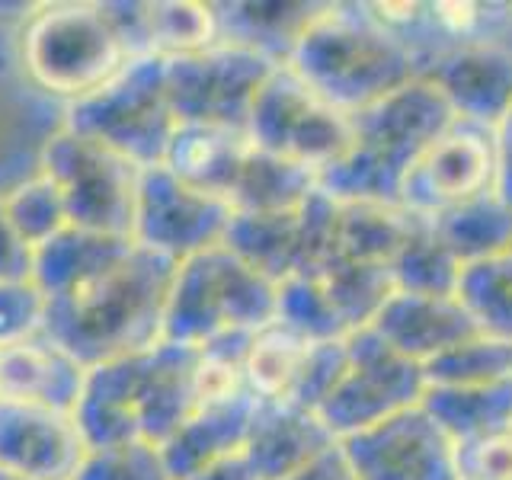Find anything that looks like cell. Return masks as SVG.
Returning a JSON list of instances; mask_svg holds the SVG:
<instances>
[{
    "label": "cell",
    "instance_id": "cell-1",
    "mask_svg": "<svg viewBox=\"0 0 512 480\" xmlns=\"http://www.w3.org/2000/svg\"><path fill=\"white\" fill-rule=\"evenodd\" d=\"M180 260L135 244L116 266L45 301L42 336L84 368L164 343Z\"/></svg>",
    "mask_w": 512,
    "mask_h": 480
},
{
    "label": "cell",
    "instance_id": "cell-2",
    "mask_svg": "<svg viewBox=\"0 0 512 480\" xmlns=\"http://www.w3.org/2000/svg\"><path fill=\"white\" fill-rule=\"evenodd\" d=\"M199 346L157 343L87 368L74 423L87 452L125 442L167 445L192 413Z\"/></svg>",
    "mask_w": 512,
    "mask_h": 480
},
{
    "label": "cell",
    "instance_id": "cell-3",
    "mask_svg": "<svg viewBox=\"0 0 512 480\" xmlns=\"http://www.w3.org/2000/svg\"><path fill=\"white\" fill-rule=\"evenodd\" d=\"M285 68L346 116L410 87L423 74L420 58L368 13L365 0L320 7Z\"/></svg>",
    "mask_w": 512,
    "mask_h": 480
},
{
    "label": "cell",
    "instance_id": "cell-4",
    "mask_svg": "<svg viewBox=\"0 0 512 480\" xmlns=\"http://www.w3.org/2000/svg\"><path fill=\"white\" fill-rule=\"evenodd\" d=\"M349 119V148L317 176V189L333 202L400 205V186L416 157L455 116L439 90L420 77Z\"/></svg>",
    "mask_w": 512,
    "mask_h": 480
},
{
    "label": "cell",
    "instance_id": "cell-5",
    "mask_svg": "<svg viewBox=\"0 0 512 480\" xmlns=\"http://www.w3.org/2000/svg\"><path fill=\"white\" fill-rule=\"evenodd\" d=\"M279 285L224 244L186 256L176 269L164 343L205 346L228 333H253L276 320Z\"/></svg>",
    "mask_w": 512,
    "mask_h": 480
},
{
    "label": "cell",
    "instance_id": "cell-6",
    "mask_svg": "<svg viewBox=\"0 0 512 480\" xmlns=\"http://www.w3.org/2000/svg\"><path fill=\"white\" fill-rule=\"evenodd\" d=\"M176 119L167 103V58H132L96 93L68 106V132L100 141L138 167L164 164Z\"/></svg>",
    "mask_w": 512,
    "mask_h": 480
},
{
    "label": "cell",
    "instance_id": "cell-7",
    "mask_svg": "<svg viewBox=\"0 0 512 480\" xmlns=\"http://www.w3.org/2000/svg\"><path fill=\"white\" fill-rule=\"evenodd\" d=\"M132 61L106 7H48L23 32V64L36 84L71 103L109 84Z\"/></svg>",
    "mask_w": 512,
    "mask_h": 480
},
{
    "label": "cell",
    "instance_id": "cell-8",
    "mask_svg": "<svg viewBox=\"0 0 512 480\" xmlns=\"http://www.w3.org/2000/svg\"><path fill=\"white\" fill-rule=\"evenodd\" d=\"M141 173L144 167L135 160L68 128L48 141L42 157V176H48L61 192L71 228L132 240Z\"/></svg>",
    "mask_w": 512,
    "mask_h": 480
},
{
    "label": "cell",
    "instance_id": "cell-9",
    "mask_svg": "<svg viewBox=\"0 0 512 480\" xmlns=\"http://www.w3.org/2000/svg\"><path fill=\"white\" fill-rule=\"evenodd\" d=\"M247 135L260 151L292 160L320 176L346 154L352 119L320 100L292 68L282 64L256 93Z\"/></svg>",
    "mask_w": 512,
    "mask_h": 480
},
{
    "label": "cell",
    "instance_id": "cell-10",
    "mask_svg": "<svg viewBox=\"0 0 512 480\" xmlns=\"http://www.w3.org/2000/svg\"><path fill=\"white\" fill-rule=\"evenodd\" d=\"M346 349V372L317 410L336 442L416 407L426 394L423 365L404 359L368 327L349 333Z\"/></svg>",
    "mask_w": 512,
    "mask_h": 480
},
{
    "label": "cell",
    "instance_id": "cell-11",
    "mask_svg": "<svg viewBox=\"0 0 512 480\" xmlns=\"http://www.w3.org/2000/svg\"><path fill=\"white\" fill-rule=\"evenodd\" d=\"M276 68L282 64L224 42L167 58V103L176 125L247 128L256 93Z\"/></svg>",
    "mask_w": 512,
    "mask_h": 480
},
{
    "label": "cell",
    "instance_id": "cell-12",
    "mask_svg": "<svg viewBox=\"0 0 512 480\" xmlns=\"http://www.w3.org/2000/svg\"><path fill=\"white\" fill-rule=\"evenodd\" d=\"M496 180V128L455 116L410 167L400 186V208L420 221H432L448 208L496 192Z\"/></svg>",
    "mask_w": 512,
    "mask_h": 480
},
{
    "label": "cell",
    "instance_id": "cell-13",
    "mask_svg": "<svg viewBox=\"0 0 512 480\" xmlns=\"http://www.w3.org/2000/svg\"><path fill=\"white\" fill-rule=\"evenodd\" d=\"M356 480H458V452L445 429L416 404L340 439Z\"/></svg>",
    "mask_w": 512,
    "mask_h": 480
},
{
    "label": "cell",
    "instance_id": "cell-14",
    "mask_svg": "<svg viewBox=\"0 0 512 480\" xmlns=\"http://www.w3.org/2000/svg\"><path fill=\"white\" fill-rule=\"evenodd\" d=\"M231 218L234 208L228 202L180 183L164 164L141 173L135 244L183 263L186 256L221 244Z\"/></svg>",
    "mask_w": 512,
    "mask_h": 480
},
{
    "label": "cell",
    "instance_id": "cell-15",
    "mask_svg": "<svg viewBox=\"0 0 512 480\" xmlns=\"http://www.w3.org/2000/svg\"><path fill=\"white\" fill-rule=\"evenodd\" d=\"M87 445L71 413L0 397V468L26 480H74Z\"/></svg>",
    "mask_w": 512,
    "mask_h": 480
},
{
    "label": "cell",
    "instance_id": "cell-16",
    "mask_svg": "<svg viewBox=\"0 0 512 480\" xmlns=\"http://www.w3.org/2000/svg\"><path fill=\"white\" fill-rule=\"evenodd\" d=\"M423 80L439 90L452 116L496 128L512 106V52L500 42L448 48L426 64Z\"/></svg>",
    "mask_w": 512,
    "mask_h": 480
},
{
    "label": "cell",
    "instance_id": "cell-17",
    "mask_svg": "<svg viewBox=\"0 0 512 480\" xmlns=\"http://www.w3.org/2000/svg\"><path fill=\"white\" fill-rule=\"evenodd\" d=\"M368 330L416 365L439 359L442 352L480 333L474 317L455 295H416L400 288L384 301Z\"/></svg>",
    "mask_w": 512,
    "mask_h": 480
},
{
    "label": "cell",
    "instance_id": "cell-18",
    "mask_svg": "<svg viewBox=\"0 0 512 480\" xmlns=\"http://www.w3.org/2000/svg\"><path fill=\"white\" fill-rule=\"evenodd\" d=\"M333 445V432L317 413L295 404H256L244 455L260 480H288Z\"/></svg>",
    "mask_w": 512,
    "mask_h": 480
},
{
    "label": "cell",
    "instance_id": "cell-19",
    "mask_svg": "<svg viewBox=\"0 0 512 480\" xmlns=\"http://www.w3.org/2000/svg\"><path fill=\"white\" fill-rule=\"evenodd\" d=\"M87 368L36 333L23 343L0 349V397L71 413L84 391Z\"/></svg>",
    "mask_w": 512,
    "mask_h": 480
},
{
    "label": "cell",
    "instance_id": "cell-20",
    "mask_svg": "<svg viewBox=\"0 0 512 480\" xmlns=\"http://www.w3.org/2000/svg\"><path fill=\"white\" fill-rule=\"evenodd\" d=\"M253 141L247 128L224 125H176L167 144L164 167L180 183L228 202L240 164L250 154Z\"/></svg>",
    "mask_w": 512,
    "mask_h": 480
},
{
    "label": "cell",
    "instance_id": "cell-21",
    "mask_svg": "<svg viewBox=\"0 0 512 480\" xmlns=\"http://www.w3.org/2000/svg\"><path fill=\"white\" fill-rule=\"evenodd\" d=\"M253 413H256V400L250 394L192 413L180 426V432L167 445H160V455H164L170 477L189 480L212 461L240 452L247 445Z\"/></svg>",
    "mask_w": 512,
    "mask_h": 480
},
{
    "label": "cell",
    "instance_id": "cell-22",
    "mask_svg": "<svg viewBox=\"0 0 512 480\" xmlns=\"http://www.w3.org/2000/svg\"><path fill=\"white\" fill-rule=\"evenodd\" d=\"M135 247L132 237L96 234L84 228H64L52 240L32 253V282L48 298H58L71 288L90 282L103 269L116 266L122 256Z\"/></svg>",
    "mask_w": 512,
    "mask_h": 480
},
{
    "label": "cell",
    "instance_id": "cell-23",
    "mask_svg": "<svg viewBox=\"0 0 512 480\" xmlns=\"http://www.w3.org/2000/svg\"><path fill=\"white\" fill-rule=\"evenodd\" d=\"M218 42L256 52L276 64H288L304 29L324 4H212Z\"/></svg>",
    "mask_w": 512,
    "mask_h": 480
},
{
    "label": "cell",
    "instance_id": "cell-24",
    "mask_svg": "<svg viewBox=\"0 0 512 480\" xmlns=\"http://www.w3.org/2000/svg\"><path fill=\"white\" fill-rule=\"evenodd\" d=\"M413 224H416V218L410 212H404L400 205L336 202L333 244H330L327 263L346 260V263L391 266L397 250L404 247V240L410 237Z\"/></svg>",
    "mask_w": 512,
    "mask_h": 480
},
{
    "label": "cell",
    "instance_id": "cell-25",
    "mask_svg": "<svg viewBox=\"0 0 512 480\" xmlns=\"http://www.w3.org/2000/svg\"><path fill=\"white\" fill-rule=\"evenodd\" d=\"M420 404L455 445L512 432V378L477 388H426Z\"/></svg>",
    "mask_w": 512,
    "mask_h": 480
},
{
    "label": "cell",
    "instance_id": "cell-26",
    "mask_svg": "<svg viewBox=\"0 0 512 480\" xmlns=\"http://www.w3.org/2000/svg\"><path fill=\"white\" fill-rule=\"evenodd\" d=\"M311 346L314 340L285 327L282 320H269L266 327L253 330L244 352L247 394L256 404H292Z\"/></svg>",
    "mask_w": 512,
    "mask_h": 480
},
{
    "label": "cell",
    "instance_id": "cell-27",
    "mask_svg": "<svg viewBox=\"0 0 512 480\" xmlns=\"http://www.w3.org/2000/svg\"><path fill=\"white\" fill-rule=\"evenodd\" d=\"M317 189V173L282 160L253 144L250 154L240 164L228 205L240 215H266V212H292L308 202Z\"/></svg>",
    "mask_w": 512,
    "mask_h": 480
},
{
    "label": "cell",
    "instance_id": "cell-28",
    "mask_svg": "<svg viewBox=\"0 0 512 480\" xmlns=\"http://www.w3.org/2000/svg\"><path fill=\"white\" fill-rule=\"evenodd\" d=\"M461 266H471L512 247V205L487 192L426 221Z\"/></svg>",
    "mask_w": 512,
    "mask_h": 480
},
{
    "label": "cell",
    "instance_id": "cell-29",
    "mask_svg": "<svg viewBox=\"0 0 512 480\" xmlns=\"http://www.w3.org/2000/svg\"><path fill=\"white\" fill-rule=\"evenodd\" d=\"M308 279H317V285L324 288V295L333 304L336 317L343 320L346 333L365 330L375 320V314L384 308V301L397 292L391 266H372V263L336 260Z\"/></svg>",
    "mask_w": 512,
    "mask_h": 480
},
{
    "label": "cell",
    "instance_id": "cell-30",
    "mask_svg": "<svg viewBox=\"0 0 512 480\" xmlns=\"http://www.w3.org/2000/svg\"><path fill=\"white\" fill-rule=\"evenodd\" d=\"M455 298L474 317L480 333L512 343V247L464 266Z\"/></svg>",
    "mask_w": 512,
    "mask_h": 480
},
{
    "label": "cell",
    "instance_id": "cell-31",
    "mask_svg": "<svg viewBox=\"0 0 512 480\" xmlns=\"http://www.w3.org/2000/svg\"><path fill=\"white\" fill-rule=\"evenodd\" d=\"M461 263L426 221L416 218L410 237L391 260V276L400 292L416 295H455L461 279Z\"/></svg>",
    "mask_w": 512,
    "mask_h": 480
},
{
    "label": "cell",
    "instance_id": "cell-32",
    "mask_svg": "<svg viewBox=\"0 0 512 480\" xmlns=\"http://www.w3.org/2000/svg\"><path fill=\"white\" fill-rule=\"evenodd\" d=\"M426 388H477L512 378V343L477 333L423 365Z\"/></svg>",
    "mask_w": 512,
    "mask_h": 480
},
{
    "label": "cell",
    "instance_id": "cell-33",
    "mask_svg": "<svg viewBox=\"0 0 512 480\" xmlns=\"http://www.w3.org/2000/svg\"><path fill=\"white\" fill-rule=\"evenodd\" d=\"M10 224L16 228L26 244L36 253L45 240H52L68 228V212H64L61 192L48 176H36V180L23 183L20 189H13L10 196L0 199Z\"/></svg>",
    "mask_w": 512,
    "mask_h": 480
},
{
    "label": "cell",
    "instance_id": "cell-34",
    "mask_svg": "<svg viewBox=\"0 0 512 480\" xmlns=\"http://www.w3.org/2000/svg\"><path fill=\"white\" fill-rule=\"evenodd\" d=\"M276 320H282L285 327L298 330L308 340H343L346 327L336 317L333 304L327 301L324 288L317 285V279L308 276H292L279 282L276 295Z\"/></svg>",
    "mask_w": 512,
    "mask_h": 480
},
{
    "label": "cell",
    "instance_id": "cell-35",
    "mask_svg": "<svg viewBox=\"0 0 512 480\" xmlns=\"http://www.w3.org/2000/svg\"><path fill=\"white\" fill-rule=\"evenodd\" d=\"M74 480H173L160 448L151 442H125L93 448Z\"/></svg>",
    "mask_w": 512,
    "mask_h": 480
},
{
    "label": "cell",
    "instance_id": "cell-36",
    "mask_svg": "<svg viewBox=\"0 0 512 480\" xmlns=\"http://www.w3.org/2000/svg\"><path fill=\"white\" fill-rule=\"evenodd\" d=\"M346 359H349V349H346V336L343 340H317L304 359L301 368V378L295 384V394H292V404L301 410H311L317 413L320 404L330 397V391L336 388V381L346 372Z\"/></svg>",
    "mask_w": 512,
    "mask_h": 480
},
{
    "label": "cell",
    "instance_id": "cell-37",
    "mask_svg": "<svg viewBox=\"0 0 512 480\" xmlns=\"http://www.w3.org/2000/svg\"><path fill=\"white\" fill-rule=\"evenodd\" d=\"M45 295L36 282H0V349L42 333Z\"/></svg>",
    "mask_w": 512,
    "mask_h": 480
},
{
    "label": "cell",
    "instance_id": "cell-38",
    "mask_svg": "<svg viewBox=\"0 0 512 480\" xmlns=\"http://www.w3.org/2000/svg\"><path fill=\"white\" fill-rule=\"evenodd\" d=\"M458 480H512V432L455 445Z\"/></svg>",
    "mask_w": 512,
    "mask_h": 480
},
{
    "label": "cell",
    "instance_id": "cell-39",
    "mask_svg": "<svg viewBox=\"0 0 512 480\" xmlns=\"http://www.w3.org/2000/svg\"><path fill=\"white\" fill-rule=\"evenodd\" d=\"M0 282H32V247L16 234L0 202Z\"/></svg>",
    "mask_w": 512,
    "mask_h": 480
},
{
    "label": "cell",
    "instance_id": "cell-40",
    "mask_svg": "<svg viewBox=\"0 0 512 480\" xmlns=\"http://www.w3.org/2000/svg\"><path fill=\"white\" fill-rule=\"evenodd\" d=\"M288 480H356V474H352L349 461L340 452V442H336L333 448H327L324 455H317L311 464H304V468L295 471Z\"/></svg>",
    "mask_w": 512,
    "mask_h": 480
},
{
    "label": "cell",
    "instance_id": "cell-41",
    "mask_svg": "<svg viewBox=\"0 0 512 480\" xmlns=\"http://www.w3.org/2000/svg\"><path fill=\"white\" fill-rule=\"evenodd\" d=\"M189 480H260L253 471V464L247 461L244 448L234 455H224L218 461H212L208 468H202L199 474H192Z\"/></svg>",
    "mask_w": 512,
    "mask_h": 480
},
{
    "label": "cell",
    "instance_id": "cell-42",
    "mask_svg": "<svg viewBox=\"0 0 512 480\" xmlns=\"http://www.w3.org/2000/svg\"><path fill=\"white\" fill-rule=\"evenodd\" d=\"M496 151H500V180H496V192L506 205H512V106L496 125Z\"/></svg>",
    "mask_w": 512,
    "mask_h": 480
},
{
    "label": "cell",
    "instance_id": "cell-43",
    "mask_svg": "<svg viewBox=\"0 0 512 480\" xmlns=\"http://www.w3.org/2000/svg\"><path fill=\"white\" fill-rule=\"evenodd\" d=\"M0 480H26V477H20V474H10V471L0 468Z\"/></svg>",
    "mask_w": 512,
    "mask_h": 480
}]
</instances>
